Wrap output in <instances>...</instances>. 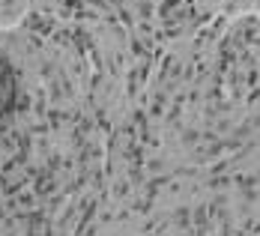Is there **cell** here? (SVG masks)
<instances>
[{
	"label": "cell",
	"mask_w": 260,
	"mask_h": 236,
	"mask_svg": "<svg viewBox=\"0 0 260 236\" xmlns=\"http://www.w3.org/2000/svg\"><path fill=\"white\" fill-rule=\"evenodd\" d=\"M12 96H15V87H12V75H9V69L0 63V114L6 111V108L12 105Z\"/></svg>",
	"instance_id": "6da1fadb"
}]
</instances>
